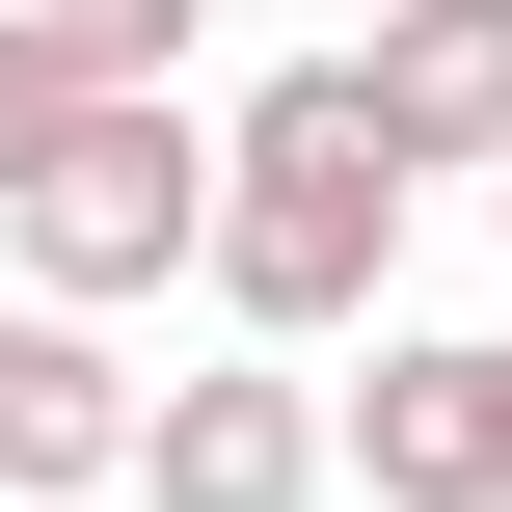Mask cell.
<instances>
[{
    "instance_id": "3957f363",
    "label": "cell",
    "mask_w": 512,
    "mask_h": 512,
    "mask_svg": "<svg viewBox=\"0 0 512 512\" xmlns=\"http://www.w3.org/2000/svg\"><path fill=\"white\" fill-rule=\"evenodd\" d=\"M351 486H378V512H512V324L351 378Z\"/></svg>"
},
{
    "instance_id": "5b68a950",
    "label": "cell",
    "mask_w": 512,
    "mask_h": 512,
    "mask_svg": "<svg viewBox=\"0 0 512 512\" xmlns=\"http://www.w3.org/2000/svg\"><path fill=\"white\" fill-rule=\"evenodd\" d=\"M135 432H162V378H108V324L0 297V512H54V486H135Z\"/></svg>"
},
{
    "instance_id": "7a4b0ae2",
    "label": "cell",
    "mask_w": 512,
    "mask_h": 512,
    "mask_svg": "<svg viewBox=\"0 0 512 512\" xmlns=\"http://www.w3.org/2000/svg\"><path fill=\"white\" fill-rule=\"evenodd\" d=\"M216 162H243V135H189V108H81V135H54V189L0 216V243H27V297H54V324H135L162 270H216Z\"/></svg>"
},
{
    "instance_id": "8992f818",
    "label": "cell",
    "mask_w": 512,
    "mask_h": 512,
    "mask_svg": "<svg viewBox=\"0 0 512 512\" xmlns=\"http://www.w3.org/2000/svg\"><path fill=\"white\" fill-rule=\"evenodd\" d=\"M378 135L512 189V0H378Z\"/></svg>"
},
{
    "instance_id": "6da1fadb",
    "label": "cell",
    "mask_w": 512,
    "mask_h": 512,
    "mask_svg": "<svg viewBox=\"0 0 512 512\" xmlns=\"http://www.w3.org/2000/svg\"><path fill=\"white\" fill-rule=\"evenodd\" d=\"M405 135H378V54H297V81H243V162H216V297L270 324V351H324V324H378V270H405Z\"/></svg>"
},
{
    "instance_id": "52a82bcc",
    "label": "cell",
    "mask_w": 512,
    "mask_h": 512,
    "mask_svg": "<svg viewBox=\"0 0 512 512\" xmlns=\"http://www.w3.org/2000/svg\"><path fill=\"white\" fill-rule=\"evenodd\" d=\"M27 27H54V54H81V108H162V81H189V27H216V0H27Z\"/></svg>"
},
{
    "instance_id": "ba28073f",
    "label": "cell",
    "mask_w": 512,
    "mask_h": 512,
    "mask_svg": "<svg viewBox=\"0 0 512 512\" xmlns=\"http://www.w3.org/2000/svg\"><path fill=\"white\" fill-rule=\"evenodd\" d=\"M54 135H81V54H54V27H27V0H0V216H27V189H54Z\"/></svg>"
},
{
    "instance_id": "277c9868",
    "label": "cell",
    "mask_w": 512,
    "mask_h": 512,
    "mask_svg": "<svg viewBox=\"0 0 512 512\" xmlns=\"http://www.w3.org/2000/svg\"><path fill=\"white\" fill-rule=\"evenodd\" d=\"M135 486H162V512H324V486H351V405H324V378H162Z\"/></svg>"
},
{
    "instance_id": "9c48e42d",
    "label": "cell",
    "mask_w": 512,
    "mask_h": 512,
    "mask_svg": "<svg viewBox=\"0 0 512 512\" xmlns=\"http://www.w3.org/2000/svg\"><path fill=\"white\" fill-rule=\"evenodd\" d=\"M486 216H512V189H486Z\"/></svg>"
}]
</instances>
